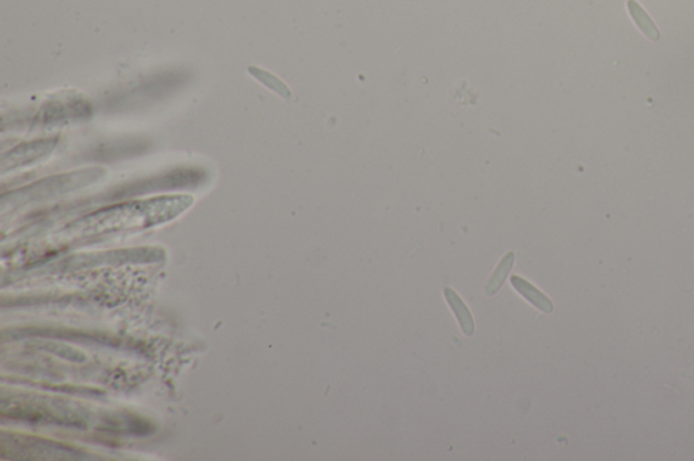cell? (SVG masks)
<instances>
[{"label":"cell","mask_w":694,"mask_h":461,"mask_svg":"<svg viewBox=\"0 0 694 461\" xmlns=\"http://www.w3.org/2000/svg\"><path fill=\"white\" fill-rule=\"evenodd\" d=\"M628 6H630V8L632 11V15H634V19L637 21L640 29L643 30L651 39H658L659 33H658L657 28L654 26V24L651 22V19L647 17V14L634 1H630Z\"/></svg>","instance_id":"277c9868"},{"label":"cell","mask_w":694,"mask_h":461,"mask_svg":"<svg viewBox=\"0 0 694 461\" xmlns=\"http://www.w3.org/2000/svg\"><path fill=\"white\" fill-rule=\"evenodd\" d=\"M513 252H510L508 256H505V257L502 259L501 264H499V265H498V268H496V271L494 272V275H492V278H491V280H489L488 286H487V293H488V295L495 293V292L498 291V289L502 286L503 280L506 279V276L509 275V272H510V269H512V266H513Z\"/></svg>","instance_id":"3957f363"},{"label":"cell","mask_w":694,"mask_h":461,"mask_svg":"<svg viewBox=\"0 0 694 461\" xmlns=\"http://www.w3.org/2000/svg\"><path fill=\"white\" fill-rule=\"evenodd\" d=\"M445 295H446V299H448L449 305L452 306L456 316L458 318L461 329L464 330V333L467 336H471L474 333V327H475L474 326V318L469 314V311L465 307L464 302L458 298V295L452 289H445Z\"/></svg>","instance_id":"7a4b0ae2"},{"label":"cell","mask_w":694,"mask_h":461,"mask_svg":"<svg viewBox=\"0 0 694 461\" xmlns=\"http://www.w3.org/2000/svg\"><path fill=\"white\" fill-rule=\"evenodd\" d=\"M512 284L525 299H528L533 306L543 310L544 313H550L553 310L552 302L544 295L541 291L533 287L529 282L521 279L519 276L512 278Z\"/></svg>","instance_id":"6da1fadb"}]
</instances>
